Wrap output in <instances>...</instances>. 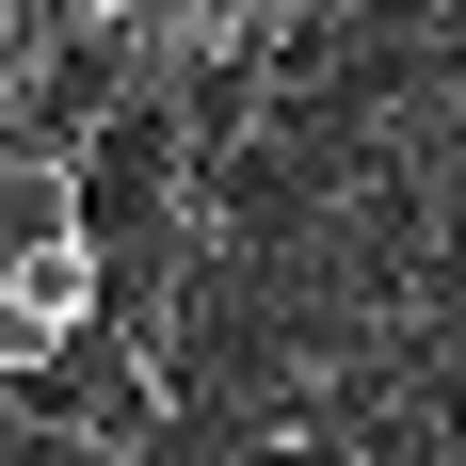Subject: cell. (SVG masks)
<instances>
[{
    "mask_svg": "<svg viewBox=\"0 0 466 466\" xmlns=\"http://www.w3.org/2000/svg\"><path fill=\"white\" fill-rule=\"evenodd\" d=\"M81 338H96V226L48 241L33 274L0 289V386H16V402H33V386H65V370H81Z\"/></svg>",
    "mask_w": 466,
    "mask_h": 466,
    "instance_id": "cell-1",
    "label": "cell"
},
{
    "mask_svg": "<svg viewBox=\"0 0 466 466\" xmlns=\"http://www.w3.org/2000/svg\"><path fill=\"white\" fill-rule=\"evenodd\" d=\"M48 241H81V145H0V289Z\"/></svg>",
    "mask_w": 466,
    "mask_h": 466,
    "instance_id": "cell-2",
    "label": "cell"
},
{
    "mask_svg": "<svg viewBox=\"0 0 466 466\" xmlns=\"http://www.w3.org/2000/svg\"><path fill=\"white\" fill-rule=\"evenodd\" d=\"M241 16H258V0H129V96H161V81H193V65H209V48L241 33Z\"/></svg>",
    "mask_w": 466,
    "mask_h": 466,
    "instance_id": "cell-3",
    "label": "cell"
},
{
    "mask_svg": "<svg viewBox=\"0 0 466 466\" xmlns=\"http://www.w3.org/2000/svg\"><path fill=\"white\" fill-rule=\"evenodd\" d=\"M451 226H466V145H451Z\"/></svg>",
    "mask_w": 466,
    "mask_h": 466,
    "instance_id": "cell-4",
    "label": "cell"
},
{
    "mask_svg": "<svg viewBox=\"0 0 466 466\" xmlns=\"http://www.w3.org/2000/svg\"><path fill=\"white\" fill-rule=\"evenodd\" d=\"M451 466H466V451H451Z\"/></svg>",
    "mask_w": 466,
    "mask_h": 466,
    "instance_id": "cell-5",
    "label": "cell"
}]
</instances>
